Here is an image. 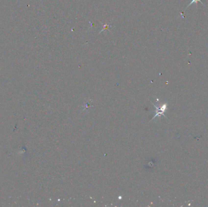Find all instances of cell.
I'll list each match as a JSON object with an SVG mask.
<instances>
[{"mask_svg": "<svg viewBox=\"0 0 208 207\" xmlns=\"http://www.w3.org/2000/svg\"><path fill=\"white\" fill-rule=\"evenodd\" d=\"M166 106H167V104H163V105H162V106L159 108V109H157V112H156V115H155V117H153V118H154L155 117H156V116L159 115V114H163L164 112L166 111Z\"/></svg>", "mask_w": 208, "mask_h": 207, "instance_id": "obj_1", "label": "cell"}, {"mask_svg": "<svg viewBox=\"0 0 208 207\" xmlns=\"http://www.w3.org/2000/svg\"><path fill=\"white\" fill-rule=\"evenodd\" d=\"M201 2V4H203V5H204V4H203V2H201V0H192V1H191V2H190V3H189V5H188V6H187V7H186V8H187V7H189V6H191V4H193V3H195V4H197V2Z\"/></svg>", "mask_w": 208, "mask_h": 207, "instance_id": "obj_2", "label": "cell"}]
</instances>
